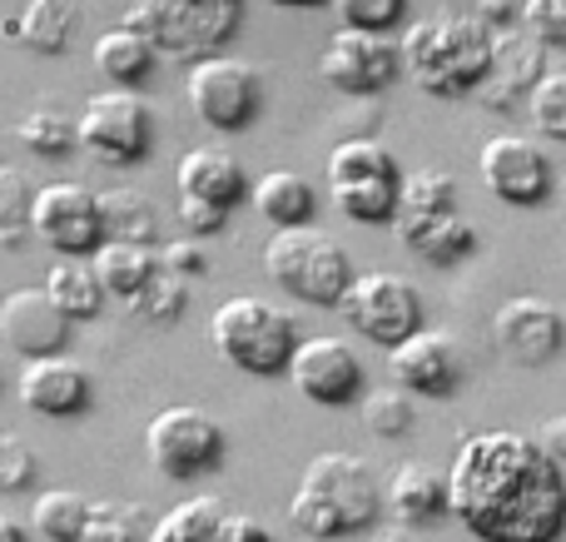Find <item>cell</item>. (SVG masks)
<instances>
[{
	"mask_svg": "<svg viewBox=\"0 0 566 542\" xmlns=\"http://www.w3.org/2000/svg\"><path fill=\"white\" fill-rule=\"evenodd\" d=\"M448 488L452 518L478 542H557L566 533V473L527 434L488 428L462 438Z\"/></svg>",
	"mask_w": 566,
	"mask_h": 542,
	"instance_id": "6da1fadb",
	"label": "cell"
},
{
	"mask_svg": "<svg viewBox=\"0 0 566 542\" xmlns=\"http://www.w3.org/2000/svg\"><path fill=\"white\" fill-rule=\"evenodd\" d=\"M402 75L438 100L478 95L492 75V25L468 10H432L402 30Z\"/></svg>",
	"mask_w": 566,
	"mask_h": 542,
	"instance_id": "7a4b0ae2",
	"label": "cell"
},
{
	"mask_svg": "<svg viewBox=\"0 0 566 542\" xmlns=\"http://www.w3.org/2000/svg\"><path fill=\"white\" fill-rule=\"evenodd\" d=\"M388 498L368 458L358 454H318L303 468L289 498V523L308 542H338L368 533L382 518Z\"/></svg>",
	"mask_w": 566,
	"mask_h": 542,
	"instance_id": "3957f363",
	"label": "cell"
},
{
	"mask_svg": "<svg viewBox=\"0 0 566 542\" xmlns=\"http://www.w3.org/2000/svg\"><path fill=\"white\" fill-rule=\"evenodd\" d=\"M209 338H214V354L249 378L289 374L293 348L303 344L298 324H293L279 304H269V299H259V294L224 299V304L214 309V319H209Z\"/></svg>",
	"mask_w": 566,
	"mask_h": 542,
	"instance_id": "277c9868",
	"label": "cell"
},
{
	"mask_svg": "<svg viewBox=\"0 0 566 542\" xmlns=\"http://www.w3.org/2000/svg\"><path fill=\"white\" fill-rule=\"evenodd\" d=\"M264 274L298 304H318V309H338L348 284L358 279L348 264V249L318 225L274 229L264 244Z\"/></svg>",
	"mask_w": 566,
	"mask_h": 542,
	"instance_id": "5b68a950",
	"label": "cell"
},
{
	"mask_svg": "<svg viewBox=\"0 0 566 542\" xmlns=\"http://www.w3.org/2000/svg\"><path fill=\"white\" fill-rule=\"evenodd\" d=\"M125 25L139 30L159 55L209 60L244 25V0H135Z\"/></svg>",
	"mask_w": 566,
	"mask_h": 542,
	"instance_id": "8992f818",
	"label": "cell"
},
{
	"mask_svg": "<svg viewBox=\"0 0 566 542\" xmlns=\"http://www.w3.org/2000/svg\"><path fill=\"white\" fill-rule=\"evenodd\" d=\"M338 314L353 334H363L368 344H378L392 354V348L408 344V338L422 329V294L408 274L363 269V274L348 284V294H343Z\"/></svg>",
	"mask_w": 566,
	"mask_h": 542,
	"instance_id": "52a82bcc",
	"label": "cell"
},
{
	"mask_svg": "<svg viewBox=\"0 0 566 542\" xmlns=\"http://www.w3.org/2000/svg\"><path fill=\"white\" fill-rule=\"evenodd\" d=\"M145 454L155 473L175 478V483H195L224 463L229 434L205 408H159L145 428Z\"/></svg>",
	"mask_w": 566,
	"mask_h": 542,
	"instance_id": "ba28073f",
	"label": "cell"
},
{
	"mask_svg": "<svg viewBox=\"0 0 566 542\" xmlns=\"http://www.w3.org/2000/svg\"><path fill=\"white\" fill-rule=\"evenodd\" d=\"M75 129H80V149L95 155L99 165H135L155 145V115H149L145 95L119 85L95 90L85 100V110H80Z\"/></svg>",
	"mask_w": 566,
	"mask_h": 542,
	"instance_id": "9c48e42d",
	"label": "cell"
},
{
	"mask_svg": "<svg viewBox=\"0 0 566 542\" xmlns=\"http://www.w3.org/2000/svg\"><path fill=\"white\" fill-rule=\"evenodd\" d=\"M189 110L205 119L209 129H224V135H239L259 119L264 110V80H259L254 65L234 55H209L189 65Z\"/></svg>",
	"mask_w": 566,
	"mask_h": 542,
	"instance_id": "30bf717a",
	"label": "cell"
},
{
	"mask_svg": "<svg viewBox=\"0 0 566 542\" xmlns=\"http://www.w3.org/2000/svg\"><path fill=\"white\" fill-rule=\"evenodd\" d=\"M30 229L60 249V259H95L105 244V215H99V195L75 179H55L30 195Z\"/></svg>",
	"mask_w": 566,
	"mask_h": 542,
	"instance_id": "8fae6325",
	"label": "cell"
},
{
	"mask_svg": "<svg viewBox=\"0 0 566 542\" xmlns=\"http://www.w3.org/2000/svg\"><path fill=\"white\" fill-rule=\"evenodd\" d=\"M318 75L338 95H378L402 75V45L382 30L338 25L318 55Z\"/></svg>",
	"mask_w": 566,
	"mask_h": 542,
	"instance_id": "7c38bea8",
	"label": "cell"
},
{
	"mask_svg": "<svg viewBox=\"0 0 566 542\" xmlns=\"http://www.w3.org/2000/svg\"><path fill=\"white\" fill-rule=\"evenodd\" d=\"M482 185L512 209H537L552 195V159L527 135H492L478 155Z\"/></svg>",
	"mask_w": 566,
	"mask_h": 542,
	"instance_id": "4fadbf2b",
	"label": "cell"
},
{
	"mask_svg": "<svg viewBox=\"0 0 566 542\" xmlns=\"http://www.w3.org/2000/svg\"><path fill=\"white\" fill-rule=\"evenodd\" d=\"M289 378L308 404H323V408H343L353 398H363V364L343 338L333 334H313L293 348V364H289Z\"/></svg>",
	"mask_w": 566,
	"mask_h": 542,
	"instance_id": "5bb4252c",
	"label": "cell"
},
{
	"mask_svg": "<svg viewBox=\"0 0 566 542\" xmlns=\"http://www.w3.org/2000/svg\"><path fill=\"white\" fill-rule=\"evenodd\" d=\"M492 338H497V348L512 364L542 368L566 348V319L547 299L522 294V299H507V304L492 314Z\"/></svg>",
	"mask_w": 566,
	"mask_h": 542,
	"instance_id": "9a60e30c",
	"label": "cell"
},
{
	"mask_svg": "<svg viewBox=\"0 0 566 542\" xmlns=\"http://www.w3.org/2000/svg\"><path fill=\"white\" fill-rule=\"evenodd\" d=\"M65 338H70V319L60 314V304L45 294V284L10 289V294L0 299V344H6L10 354H20V364H25V358L60 354Z\"/></svg>",
	"mask_w": 566,
	"mask_h": 542,
	"instance_id": "2e32d148",
	"label": "cell"
},
{
	"mask_svg": "<svg viewBox=\"0 0 566 542\" xmlns=\"http://www.w3.org/2000/svg\"><path fill=\"white\" fill-rule=\"evenodd\" d=\"M547 80V45L532 35L527 25H492V75L478 90L482 105L507 110L512 100L532 95Z\"/></svg>",
	"mask_w": 566,
	"mask_h": 542,
	"instance_id": "e0dca14e",
	"label": "cell"
},
{
	"mask_svg": "<svg viewBox=\"0 0 566 542\" xmlns=\"http://www.w3.org/2000/svg\"><path fill=\"white\" fill-rule=\"evenodd\" d=\"M388 368H392V384L408 388V394L448 398L462 384V348L442 329H418L408 344H398L388 354Z\"/></svg>",
	"mask_w": 566,
	"mask_h": 542,
	"instance_id": "ac0fdd59",
	"label": "cell"
},
{
	"mask_svg": "<svg viewBox=\"0 0 566 542\" xmlns=\"http://www.w3.org/2000/svg\"><path fill=\"white\" fill-rule=\"evenodd\" d=\"M149 542H274L254 513H239L224 498H185L155 523Z\"/></svg>",
	"mask_w": 566,
	"mask_h": 542,
	"instance_id": "d6986e66",
	"label": "cell"
},
{
	"mask_svg": "<svg viewBox=\"0 0 566 542\" xmlns=\"http://www.w3.org/2000/svg\"><path fill=\"white\" fill-rule=\"evenodd\" d=\"M15 398L40 418H75L90 408V374L65 354L25 358L15 378Z\"/></svg>",
	"mask_w": 566,
	"mask_h": 542,
	"instance_id": "ffe728a7",
	"label": "cell"
},
{
	"mask_svg": "<svg viewBox=\"0 0 566 542\" xmlns=\"http://www.w3.org/2000/svg\"><path fill=\"white\" fill-rule=\"evenodd\" d=\"M382 498H388V513L398 518L402 528H428V523H438L442 513H452L448 473H438L432 463H418V458L392 468Z\"/></svg>",
	"mask_w": 566,
	"mask_h": 542,
	"instance_id": "44dd1931",
	"label": "cell"
},
{
	"mask_svg": "<svg viewBox=\"0 0 566 542\" xmlns=\"http://www.w3.org/2000/svg\"><path fill=\"white\" fill-rule=\"evenodd\" d=\"M175 185H179V195L209 199V205H219V209H234L239 199H249V189H254L244 165L219 145H199V149H189V155H179Z\"/></svg>",
	"mask_w": 566,
	"mask_h": 542,
	"instance_id": "7402d4cb",
	"label": "cell"
},
{
	"mask_svg": "<svg viewBox=\"0 0 566 542\" xmlns=\"http://www.w3.org/2000/svg\"><path fill=\"white\" fill-rule=\"evenodd\" d=\"M392 229H398V239L412 254L428 259V264H442V269L478 249V229H472L458 209H442V215H398Z\"/></svg>",
	"mask_w": 566,
	"mask_h": 542,
	"instance_id": "603a6c76",
	"label": "cell"
},
{
	"mask_svg": "<svg viewBox=\"0 0 566 542\" xmlns=\"http://www.w3.org/2000/svg\"><path fill=\"white\" fill-rule=\"evenodd\" d=\"M249 205H254L274 229H303V225H313V215H318V189H313L298 169H269V175L254 179Z\"/></svg>",
	"mask_w": 566,
	"mask_h": 542,
	"instance_id": "cb8c5ba5",
	"label": "cell"
},
{
	"mask_svg": "<svg viewBox=\"0 0 566 542\" xmlns=\"http://www.w3.org/2000/svg\"><path fill=\"white\" fill-rule=\"evenodd\" d=\"M159 269H165L159 264V249H149V244H119V239H105L99 254H95L99 284H105V294H115L119 304H135Z\"/></svg>",
	"mask_w": 566,
	"mask_h": 542,
	"instance_id": "d4e9b609",
	"label": "cell"
},
{
	"mask_svg": "<svg viewBox=\"0 0 566 542\" xmlns=\"http://www.w3.org/2000/svg\"><path fill=\"white\" fill-rule=\"evenodd\" d=\"M95 70L109 80V85H119V90H129V85H139V80L155 70V60H159V50L149 45L139 30H129V25H115V30H105V35H95Z\"/></svg>",
	"mask_w": 566,
	"mask_h": 542,
	"instance_id": "484cf974",
	"label": "cell"
},
{
	"mask_svg": "<svg viewBox=\"0 0 566 542\" xmlns=\"http://www.w3.org/2000/svg\"><path fill=\"white\" fill-rule=\"evenodd\" d=\"M328 199L338 215L358 219V225H392L402 205V175L343 179V185H328Z\"/></svg>",
	"mask_w": 566,
	"mask_h": 542,
	"instance_id": "4316f807",
	"label": "cell"
},
{
	"mask_svg": "<svg viewBox=\"0 0 566 542\" xmlns=\"http://www.w3.org/2000/svg\"><path fill=\"white\" fill-rule=\"evenodd\" d=\"M45 294L55 299L70 324L95 319L99 309H105V284H99V274H95V259H55L45 274Z\"/></svg>",
	"mask_w": 566,
	"mask_h": 542,
	"instance_id": "83f0119b",
	"label": "cell"
},
{
	"mask_svg": "<svg viewBox=\"0 0 566 542\" xmlns=\"http://www.w3.org/2000/svg\"><path fill=\"white\" fill-rule=\"evenodd\" d=\"M99 215H105V239H119V244H155L159 239V215L139 189H105Z\"/></svg>",
	"mask_w": 566,
	"mask_h": 542,
	"instance_id": "f1b7e54d",
	"label": "cell"
},
{
	"mask_svg": "<svg viewBox=\"0 0 566 542\" xmlns=\"http://www.w3.org/2000/svg\"><path fill=\"white\" fill-rule=\"evenodd\" d=\"M90 498L75 493V488H45L30 508V528H35L45 542H80L90 523Z\"/></svg>",
	"mask_w": 566,
	"mask_h": 542,
	"instance_id": "f546056e",
	"label": "cell"
},
{
	"mask_svg": "<svg viewBox=\"0 0 566 542\" xmlns=\"http://www.w3.org/2000/svg\"><path fill=\"white\" fill-rule=\"evenodd\" d=\"M6 30L25 40L30 50H40V55H55L75 30V6L70 0H25V10L15 20H6Z\"/></svg>",
	"mask_w": 566,
	"mask_h": 542,
	"instance_id": "4dcf8cb0",
	"label": "cell"
},
{
	"mask_svg": "<svg viewBox=\"0 0 566 542\" xmlns=\"http://www.w3.org/2000/svg\"><path fill=\"white\" fill-rule=\"evenodd\" d=\"M373 175H402L388 145H378V139H368V135H353V139H338V145H333L328 185H343V179H373Z\"/></svg>",
	"mask_w": 566,
	"mask_h": 542,
	"instance_id": "1f68e13d",
	"label": "cell"
},
{
	"mask_svg": "<svg viewBox=\"0 0 566 542\" xmlns=\"http://www.w3.org/2000/svg\"><path fill=\"white\" fill-rule=\"evenodd\" d=\"M155 523L139 503H125V498H99L90 508V523H85V538L80 542H149Z\"/></svg>",
	"mask_w": 566,
	"mask_h": 542,
	"instance_id": "d6a6232c",
	"label": "cell"
},
{
	"mask_svg": "<svg viewBox=\"0 0 566 542\" xmlns=\"http://www.w3.org/2000/svg\"><path fill=\"white\" fill-rule=\"evenodd\" d=\"M363 428L373 438H402L412 424H418V408H412V394L398 384H382V388H368L363 394Z\"/></svg>",
	"mask_w": 566,
	"mask_h": 542,
	"instance_id": "836d02e7",
	"label": "cell"
},
{
	"mask_svg": "<svg viewBox=\"0 0 566 542\" xmlns=\"http://www.w3.org/2000/svg\"><path fill=\"white\" fill-rule=\"evenodd\" d=\"M442 209H458V179L448 169H412V175H402L398 215H442Z\"/></svg>",
	"mask_w": 566,
	"mask_h": 542,
	"instance_id": "e575fe53",
	"label": "cell"
},
{
	"mask_svg": "<svg viewBox=\"0 0 566 542\" xmlns=\"http://www.w3.org/2000/svg\"><path fill=\"white\" fill-rule=\"evenodd\" d=\"M15 135H20V145H30L35 155H50V159L80 145V129L70 125L65 115H55V110H30L15 125Z\"/></svg>",
	"mask_w": 566,
	"mask_h": 542,
	"instance_id": "d590c367",
	"label": "cell"
},
{
	"mask_svg": "<svg viewBox=\"0 0 566 542\" xmlns=\"http://www.w3.org/2000/svg\"><path fill=\"white\" fill-rule=\"evenodd\" d=\"M527 115L547 139L566 145V70H547V80L527 95Z\"/></svg>",
	"mask_w": 566,
	"mask_h": 542,
	"instance_id": "8d00e7d4",
	"label": "cell"
},
{
	"mask_svg": "<svg viewBox=\"0 0 566 542\" xmlns=\"http://www.w3.org/2000/svg\"><path fill=\"white\" fill-rule=\"evenodd\" d=\"M185 304H189V289H185V279L179 274H169V269H159L155 279H149V289L135 299V314L139 319H149V324H175L179 314H185Z\"/></svg>",
	"mask_w": 566,
	"mask_h": 542,
	"instance_id": "74e56055",
	"label": "cell"
},
{
	"mask_svg": "<svg viewBox=\"0 0 566 542\" xmlns=\"http://www.w3.org/2000/svg\"><path fill=\"white\" fill-rule=\"evenodd\" d=\"M328 6L348 30H382V35H392V25L408 15V0H328Z\"/></svg>",
	"mask_w": 566,
	"mask_h": 542,
	"instance_id": "f35d334b",
	"label": "cell"
},
{
	"mask_svg": "<svg viewBox=\"0 0 566 542\" xmlns=\"http://www.w3.org/2000/svg\"><path fill=\"white\" fill-rule=\"evenodd\" d=\"M522 25L552 50H566V0H522Z\"/></svg>",
	"mask_w": 566,
	"mask_h": 542,
	"instance_id": "ab89813d",
	"label": "cell"
},
{
	"mask_svg": "<svg viewBox=\"0 0 566 542\" xmlns=\"http://www.w3.org/2000/svg\"><path fill=\"white\" fill-rule=\"evenodd\" d=\"M35 483V454L15 434H0V493H25Z\"/></svg>",
	"mask_w": 566,
	"mask_h": 542,
	"instance_id": "60d3db41",
	"label": "cell"
},
{
	"mask_svg": "<svg viewBox=\"0 0 566 542\" xmlns=\"http://www.w3.org/2000/svg\"><path fill=\"white\" fill-rule=\"evenodd\" d=\"M179 225L189 229V239L195 234H219V229L229 225V209L209 205V199H195V195H179Z\"/></svg>",
	"mask_w": 566,
	"mask_h": 542,
	"instance_id": "b9f144b4",
	"label": "cell"
},
{
	"mask_svg": "<svg viewBox=\"0 0 566 542\" xmlns=\"http://www.w3.org/2000/svg\"><path fill=\"white\" fill-rule=\"evenodd\" d=\"M159 264L169 269V274H205L209 269V259H205V249L195 244V239H175V244H159Z\"/></svg>",
	"mask_w": 566,
	"mask_h": 542,
	"instance_id": "7bdbcfd3",
	"label": "cell"
},
{
	"mask_svg": "<svg viewBox=\"0 0 566 542\" xmlns=\"http://www.w3.org/2000/svg\"><path fill=\"white\" fill-rule=\"evenodd\" d=\"M537 444L547 448V458H557V463L566 468V414H557V418H547V424L537 428Z\"/></svg>",
	"mask_w": 566,
	"mask_h": 542,
	"instance_id": "ee69618b",
	"label": "cell"
},
{
	"mask_svg": "<svg viewBox=\"0 0 566 542\" xmlns=\"http://www.w3.org/2000/svg\"><path fill=\"white\" fill-rule=\"evenodd\" d=\"M0 542H30L25 523H20V518H10L6 508H0Z\"/></svg>",
	"mask_w": 566,
	"mask_h": 542,
	"instance_id": "f6af8a7d",
	"label": "cell"
},
{
	"mask_svg": "<svg viewBox=\"0 0 566 542\" xmlns=\"http://www.w3.org/2000/svg\"><path fill=\"white\" fill-rule=\"evenodd\" d=\"M274 6H328V0H274Z\"/></svg>",
	"mask_w": 566,
	"mask_h": 542,
	"instance_id": "bcb514c9",
	"label": "cell"
}]
</instances>
